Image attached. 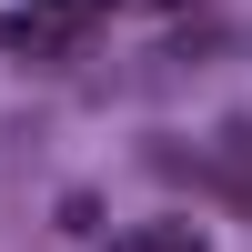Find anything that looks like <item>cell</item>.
I'll use <instances>...</instances> for the list:
<instances>
[{
	"mask_svg": "<svg viewBox=\"0 0 252 252\" xmlns=\"http://www.w3.org/2000/svg\"><path fill=\"white\" fill-rule=\"evenodd\" d=\"M141 252H202V232H152Z\"/></svg>",
	"mask_w": 252,
	"mask_h": 252,
	"instance_id": "obj_2",
	"label": "cell"
},
{
	"mask_svg": "<svg viewBox=\"0 0 252 252\" xmlns=\"http://www.w3.org/2000/svg\"><path fill=\"white\" fill-rule=\"evenodd\" d=\"M91 20H101V0H20L0 40H10V51H31V61H61L81 31H91Z\"/></svg>",
	"mask_w": 252,
	"mask_h": 252,
	"instance_id": "obj_1",
	"label": "cell"
}]
</instances>
